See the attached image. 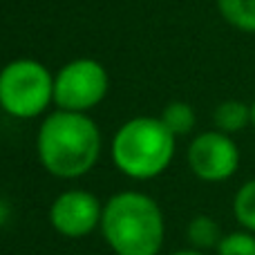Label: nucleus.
Segmentation results:
<instances>
[{"mask_svg": "<svg viewBox=\"0 0 255 255\" xmlns=\"http://www.w3.org/2000/svg\"><path fill=\"white\" fill-rule=\"evenodd\" d=\"M36 148L49 175L76 179L97 166L101 154V132L85 112L56 110L40 124Z\"/></svg>", "mask_w": 255, "mask_h": 255, "instance_id": "nucleus-1", "label": "nucleus"}, {"mask_svg": "<svg viewBox=\"0 0 255 255\" xmlns=\"http://www.w3.org/2000/svg\"><path fill=\"white\" fill-rule=\"evenodd\" d=\"M101 233L117 255H157L166 233L163 213L145 193L124 190L103 206Z\"/></svg>", "mask_w": 255, "mask_h": 255, "instance_id": "nucleus-2", "label": "nucleus"}, {"mask_svg": "<svg viewBox=\"0 0 255 255\" xmlns=\"http://www.w3.org/2000/svg\"><path fill=\"white\" fill-rule=\"evenodd\" d=\"M112 161L132 179L159 177L175 157V134L157 117H134L112 139Z\"/></svg>", "mask_w": 255, "mask_h": 255, "instance_id": "nucleus-3", "label": "nucleus"}, {"mask_svg": "<svg viewBox=\"0 0 255 255\" xmlns=\"http://www.w3.org/2000/svg\"><path fill=\"white\" fill-rule=\"evenodd\" d=\"M54 103V74L34 58H16L0 70V108L13 119H36Z\"/></svg>", "mask_w": 255, "mask_h": 255, "instance_id": "nucleus-4", "label": "nucleus"}, {"mask_svg": "<svg viewBox=\"0 0 255 255\" xmlns=\"http://www.w3.org/2000/svg\"><path fill=\"white\" fill-rule=\"evenodd\" d=\"M108 70L94 58H74L54 74V103L58 110L88 112L108 94Z\"/></svg>", "mask_w": 255, "mask_h": 255, "instance_id": "nucleus-5", "label": "nucleus"}, {"mask_svg": "<svg viewBox=\"0 0 255 255\" xmlns=\"http://www.w3.org/2000/svg\"><path fill=\"white\" fill-rule=\"evenodd\" d=\"M188 166L202 181H226L240 166V150L231 134L220 130L202 132L188 145Z\"/></svg>", "mask_w": 255, "mask_h": 255, "instance_id": "nucleus-6", "label": "nucleus"}, {"mask_svg": "<svg viewBox=\"0 0 255 255\" xmlns=\"http://www.w3.org/2000/svg\"><path fill=\"white\" fill-rule=\"evenodd\" d=\"M101 217L103 206L97 195L79 188L61 193L49 208V222L54 231L70 240H81L90 235L97 226H101Z\"/></svg>", "mask_w": 255, "mask_h": 255, "instance_id": "nucleus-7", "label": "nucleus"}, {"mask_svg": "<svg viewBox=\"0 0 255 255\" xmlns=\"http://www.w3.org/2000/svg\"><path fill=\"white\" fill-rule=\"evenodd\" d=\"M213 121H215V128L224 134H235V132L244 130L249 124H251V106L242 101H224L215 108L213 112Z\"/></svg>", "mask_w": 255, "mask_h": 255, "instance_id": "nucleus-8", "label": "nucleus"}, {"mask_svg": "<svg viewBox=\"0 0 255 255\" xmlns=\"http://www.w3.org/2000/svg\"><path fill=\"white\" fill-rule=\"evenodd\" d=\"M217 9L235 29L255 34V0H217Z\"/></svg>", "mask_w": 255, "mask_h": 255, "instance_id": "nucleus-9", "label": "nucleus"}, {"mask_svg": "<svg viewBox=\"0 0 255 255\" xmlns=\"http://www.w3.org/2000/svg\"><path fill=\"white\" fill-rule=\"evenodd\" d=\"M188 242L193 244L197 251H206V249H213V247H220V242H222V229H220V224H217L213 217H208V215H197V217H193L190 220V224H188Z\"/></svg>", "mask_w": 255, "mask_h": 255, "instance_id": "nucleus-10", "label": "nucleus"}, {"mask_svg": "<svg viewBox=\"0 0 255 255\" xmlns=\"http://www.w3.org/2000/svg\"><path fill=\"white\" fill-rule=\"evenodd\" d=\"M159 119L163 121V126H166L175 136L188 134V132L195 128V121H197L195 119L193 106H188V103H184V101L168 103V106L163 108V112H161Z\"/></svg>", "mask_w": 255, "mask_h": 255, "instance_id": "nucleus-11", "label": "nucleus"}, {"mask_svg": "<svg viewBox=\"0 0 255 255\" xmlns=\"http://www.w3.org/2000/svg\"><path fill=\"white\" fill-rule=\"evenodd\" d=\"M233 213L244 229L255 233V179L247 181L238 190L233 202Z\"/></svg>", "mask_w": 255, "mask_h": 255, "instance_id": "nucleus-12", "label": "nucleus"}, {"mask_svg": "<svg viewBox=\"0 0 255 255\" xmlns=\"http://www.w3.org/2000/svg\"><path fill=\"white\" fill-rule=\"evenodd\" d=\"M217 255H255V233L251 231H235L222 238Z\"/></svg>", "mask_w": 255, "mask_h": 255, "instance_id": "nucleus-13", "label": "nucleus"}, {"mask_svg": "<svg viewBox=\"0 0 255 255\" xmlns=\"http://www.w3.org/2000/svg\"><path fill=\"white\" fill-rule=\"evenodd\" d=\"M9 215H11V206H9V204L0 197V229H2V226L9 222Z\"/></svg>", "mask_w": 255, "mask_h": 255, "instance_id": "nucleus-14", "label": "nucleus"}, {"mask_svg": "<svg viewBox=\"0 0 255 255\" xmlns=\"http://www.w3.org/2000/svg\"><path fill=\"white\" fill-rule=\"evenodd\" d=\"M172 255H204V253L202 251H193V249H184V251H177Z\"/></svg>", "mask_w": 255, "mask_h": 255, "instance_id": "nucleus-15", "label": "nucleus"}, {"mask_svg": "<svg viewBox=\"0 0 255 255\" xmlns=\"http://www.w3.org/2000/svg\"><path fill=\"white\" fill-rule=\"evenodd\" d=\"M251 124L255 126V101H253V106H251Z\"/></svg>", "mask_w": 255, "mask_h": 255, "instance_id": "nucleus-16", "label": "nucleus"}]
</instances>
